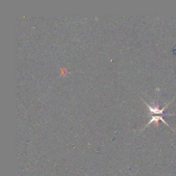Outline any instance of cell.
Returning a JSON list of instances; mask_svg holds the SVG:
<instances>
[{
	"label": "cell",
	"instance_id": "6da1fadb",
	"mask_svg": "<svg viewBox=\"0 0 176 176\" xmlns=\"http://www.w3.org/2000/svg\"><path fill=\"white\" fill-rule=\"evenodd\" d=\"M145 103V102H144ZM145 104L147 105V106L149 111L151 113H153V114H162L164 116H167V115H172V114H163V112H164V110L165 109L166 107H167V106L168 105V103L167 105H166V106H165L162 109H160L159 108V105H157L156 106H155V107H152V106L149 105V104H147V103H145Z\"/></svg>",
	"mask_w": 176,
	"mask_h": 176
},
{
	"label": "cell",
	"instance_id": "7a4b0ae2",
	"mask_svg": "<svg viewBox=\"0 0 176 176\" xmlns=\"http://www.w3.org/2000/svg\"><path fill=\"white\" fill-rule=\"evenodd\" d=\"M162 120V121L163 122H165V123L167 125H168V123H167V122H166L165 121V120H164L163 119H162V116H152V118H151V120L149 122V123L147 125V126L146 127H147L148 125H149V124H151V122H156V123H157V125H158V121L159 120Z\"/></svg>",
	"mask_w": 176,
	"mask_h": 176
}]
</instances>
